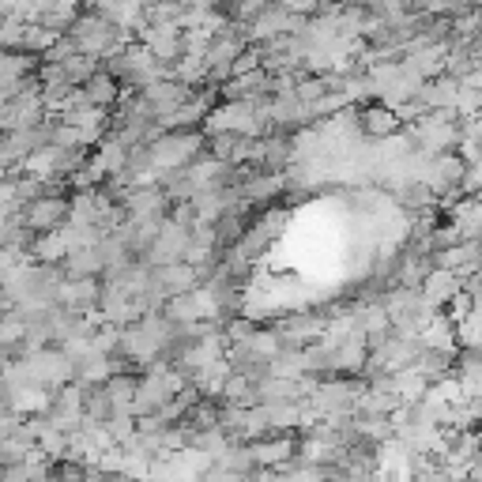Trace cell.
<instances>
[{
  "label": "cell",
  "mask_w": 482,
  "mask_h": 482,
  "mask_svg": "<svg viewBox=\"0 0 482 482\" xmlns=\"http://www.w3.org/2000/svg\"><path fill=\"white\" fill-rule=\"evenodd\" d=\"M61 219H64V204H61V200H38L34 215H31V226H38V231H49V226H57Z\"/></svg>",
  "instance_id": "obj_1"
},
{
  "label": "cell",
  "mask_w": 482,
  "mask_h": 482,
  "mask_svg": "<svg viewBox=\"0 0 482 482\" xmlns=\"http://www.w3.org/2000/svg\"><path fill=\"white\" fill-rule=\"evenodd\" d=\"M362 129L373 133V136H385V133L396 129V117H392L389 110H366V113H362Z\"/></svg>",
  "instance_id": "obj_2"
}]
</instances>
